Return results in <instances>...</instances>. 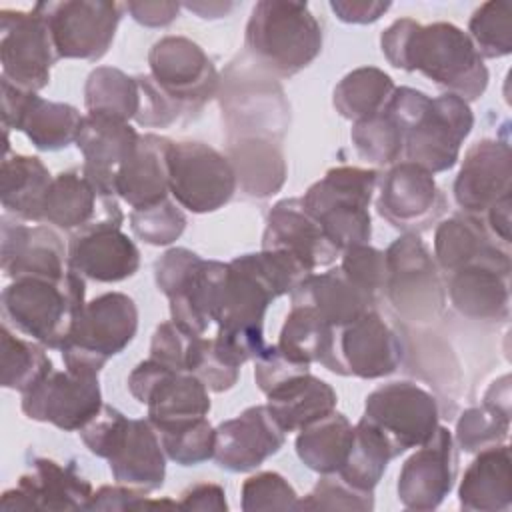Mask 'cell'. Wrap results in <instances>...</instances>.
<instances>
[{
  "label": "cell",
  "mask_w": 512,
  "mask_h": 512,
  "mask_svg": "<svg viewBox=\"0 0 512 512\" xmlns=\"http://www.w3.org/2000/svg\"><path fill=\"white\" fill-rule=\"evenodd\" d=\"M44 348L46 346L36 340H24L20 336H14L4 324L0 330L2 386L24 394L34 388L44 376H48L54 366Z\"/></svg>",
  "instance_id": "obj_43"
},
{
  "label": "cell",
  "mask_w": 512,
  "mask_h": 512,
  "mask_svg": "<svg viewBox=\"0 0 512 512\" xmlns=\"http://www.w3.org/2000/svg\"><path fill=\"white\" fill-rule=\"evenodd\" d=\"M58 58L100 60L116 34L124 4L110 0L38 2Z\"/></svg>",
  "instance_id": "obj_11"
},
{
  "label": "cell",
  "mask_w": 512,
  "mask_h": 512,
  "mask_svg": "<svg viewBox=\"0 0 512 512\" xmlns=\"http://www.w3.org/2000/svg\"><path fill=\"white\" fill-rule=\"evenodd\" d=\"M458 456L454 436L448 428L438 426L436 432L418 446V450L402 464L398 474V500L408 510H434L454 488Z\"/></svg>",
  "instance_id": "obj_18"
},
{
  "label": "cell",
  "mask_w": 512,
  "mask_h": 512,
  "mask_svg": "<svg viewBox=\"0 0 512 512\" xmlns=\"http://www.w3.org/2000/svg\"><path fill=\"white\" fill-rule=\"evenodd\" d=\"M268 410L284 432H300L336 410L338 396L322 378L306 372L266 394Z\"/></svg>",
  "instance_id": "obj_35"
},
{
  "label": "cell",
  "mask_w": 512,
  "mask_h": 512,
  "mask_svg": "<svg viewBox=\"0 0 512 512\" xmlns=\"http://www.w3.org/2000/svg\"><path fill=\"white\" fill-rule=\"evenodd\" d=\"M392 458H396V454L384 432L366 418H360L354 426V442L350 454L336 474L350 486L372 492L382 480Z\"/></svg>",
  "instance_id": "obj_41"
},
{
  "label": "cell",
  "mask_w": 512,
  "mask_h": 512,
  "mask_svg": "<svg viewBox=\"0 0 512 512\" xmlns=\"http://www.w3.org/2000/svg\"><path fill=\"white\" fill-rule=\"evenodd\" d=\"M286 432L266 404L250 406L216 426L214 460L230 472H250L284 446Z\"/></svg>",
  "instance_id": "obj_22"
},
{
  "label": "cell",
  "mask_w": 512,
  "mask_h": 512,
  "mask_svg": "<svg viewBox=\"0 0 512 512\" xmlns=\"http://www.w3.org/2000/svg\"><path fill=\"white\" fill-rule=\"evenodd\" d=\"M92 494V484L76 472L74 464L34 458L18 484L2 494L0 510H86Z\"/></svg>",
  "instance_id": "obj_19"
},
{
  "label": "cell",
  "mask_w": 512,
  "mask_h": 512,
  "mask_svg": "<svg viewBox=\"0 0 512 512\" xmlns=\"http://www.w3.org/2000/svg\"><path fill=\"white\" fill-rule=\"evenodd\" d=\"M86 510H148V496L126 484L102 486L92 494Z\"/></svg>",
  "instance_id": "obj_57"
},
{
  "label": "cell",
  "mask_w": 512,
  "mask_h": 512,
  "mask_svg": "<svg viewBox=\"0 0 512 512\" xmlns=\"http://www.w3.org/2000/svg\"><path fill=\"white\" fill-rule=\"evenodd\" d=\"M510 430V410L482 404L462 412L456 424V442L464 452H480L488 446L502 444Z\"/></svg>",
  "instance_id": "obj_46"
},
{
  "label": "cell",
  "mask_w": 512,
  "mask_h": 512,
  "mask_svg": "<svg viewBox=\"0 0 512 512\" xmlns=\"http://www.w3.org/2000/svg\"><path fill=\"white\" fill-rule=\"evenodd\" d=\"M168 188L176 204L194 212H216L238 188L228 156L204 142H172L168 150Z\"/></svg>",
  "instance_id": "obj_10"
},
{
  "label": "cell",
  "mask_w": 512,
  "mask_h": 512,
  "mask_svg": "<svg viewBox=\"0 0 512 512\" xmlns=\"http://www.w3.org/2000/svg\"><path fill=\"white\" fill-rule=\"evenodd\" d=\"M354 442V426L340 412L302 428L296 436V454L306 468L322 474H336L344 466Z\"/></svg>",
  "instance_id": "obj_39"
},
{
  "label": "cell",
  "mask_w": 512,
  "mask_h": 512,
  "mask_svg": "<svg viewBox=\"0 0 512 512\" xmlns=\"http://www.w3.org/2000/svg\"><path fill=\"white\" fill-rule=\"evenodd\" d=\"M384 110L404 132V154L428 172L450 170L474 126V114L466 100L454 94L430 98L426 92L394 88Z\"/></svg>",
  "instance_id": "obj_2"
},
{
  "label": "cell",
  "mask_w": 512,
  "mask_h": 512,
  "mask_svg": "<svg viewBox=\"0 0 512 512\" xmlns=\"http://www.w3.org/2000/svg\"><path fill=\"white\" fill-rule=\"evenodd\" d=\"M510 252H498L450 272L452 306L474 320H506L510 314Z\"/></svg>",
  "instance_id": "obj_24"
},
{
  "label": "cell",
  "mask_w": 512,
  "mask_h": 512,
  "mask_svg": "<svg viewBox=\"0 0 512 512\" xmlns=\"http://www.w3.org/2000/svg\"><path fill=\"white\" fill-rule=\"evenodd\" d=\"M130 228L136 238L150 246H168L182 236L186 216L178 204L166 198L146 208H134L130 212Z\"/></svg>",
  "instance_id": "obj_48"
},
{
  "label": "cell",
  "mask_w": 512,
  "mask_h": 512,
  "mask_svg": "<svg viewBox=\"0 0 512 512\" xmlns=\"http://www.w3.org/2000/svg\"><path fill=\"white\" fill-rule=\"evenodd\" d=\"M510 252L498 244L480 218L458 214L442 220L434 232V256L444 272H454L486 256Z\"/></svg>",
  "instance_id": "obj_38"
},
{
  "label": "cell",
  "mask_w": 512,
  "mask_h": 512,
  "mask_svg": "<svg viewBox=\"0 0 512 512\" xmlns=\"http://www.w3.org/2000/svg\"><path fill=\"white\" fill-rule=\"evenodd\" d=\"M58 60L44 16L32 10H0L2 78L18 88L38 92L50 82Z\"/></svg>",
  "instance_id": "obj_14"
},
{
  "label": "cell",
  "mask_w": 512,
  "mask_h": 512,
  "mask_svg": "<svg viewBox=\"0 0 512 512\" xmlns=\"http://www.w3.org/2000/svg\"><path fill=\"white\" fill-rule=\"evenodd\" d=\"M340 270L350 282L364 292L376 296L386 284V258L384 252L370 244H354L342 250Z\"/></svg>",
  "instance_id": "obj_52"
},
{
  "label": "cell",
  "mask_w": 512,
  "mask_h": 512,
  "mask_svg": "<svg viewBox=\"0 0 512 512\" xmlns=\"http://www.w3.org/2000/svg\"><path fill=\"white\" fill-rule=\"evenodd\" d=\"M138 308L122 292H106L86 302L60 348L64 366L98 374L136 336Z\"/></svg>",
  "instance_id": "obj_6"
},
{
  "label": "cell",
  "mask_w": 512,
  "mask_h": 512,
  "mask_svg": "<svg viewBox=\"0 0 512 512\" xmlns=\"http://www.w3.org/2000/svg\"><path fill=\"white\" fill-rule=\"evenodd\" d=\"M88 112H102L130 122L140 110L138 80L112 66H98L88 74L84 86Z\"/></svg>",
  "instance_id": "obj_42"
},
{
  "label": "cell",
  "mask_w": 512,
  "mask_h": 512,
  "mask_svg": "<svg viewBox=\"0 0 512 512\" xmlns=\"http://www.w3.org/2000/svg\"><path fill=\"white\" fill-rule=\"evenodd\" d=\"M378 176L372 168L336 166L304 192V208L340 252L354 244H368L372 234L368 208Z\"/></svg>",
  "instance_id": "obj_5"
},
{
  "label": "cell",
  "mask_w": 512,
  "mask_h": 512,
  "mask_svg": "<svg viewBox=\"0 0 512 512\" xmlns=\"http://www.w3.org/2000/svg\"><path fill=\"white\" fill-rule=\"evenodd\" d=\"M468 36L482 58H502L512 52V4L490 0L480 4L470 22Z\"/></svg>",
  "instance_id": "obj_45"
},
{
  "label": "cell",
  "mask_w": 512,
  "mask_h": 512,
  "mask_svg": "<svg viewBox=\"0 0 512 512\" xmlns=\"http://www.w3.org/2000/svg\"><path fill=\"white\" fill-rule=\"evenodd\" d=\"M52 180L38 156L6 154L0 166L2 208L18 220L44 222V200Z\"/></svg>",
  "instance_id": "obj_37"
},
{
  "label": "cell",
  "mask_w": 512,
  "mask_h": 512,
  "mask_svg": "<svg viewBox=\"0 0 512 512\" xmlns=\"http://www.w3.org/2000/svg\"><path fill=\"white\" fill-rule=\"evenodd\" d=\"M186 372L198 376L212 392H226L240 378V368L230 366L218 356L214 348V338H204L200 334L192 336Z\"/></svg>",
  "instance_id": "obj_51"
},
{
  "label": "cell",
  "mask_w": 512,
  "mask_h": 512,
  "mask_svg": "<svg viewBox=\"0 0 512 512\" xmlns=\"http://www.w3.org/2000/svg\"><path fill=\"white\" fill-rule=\"evenodd\" d=\"M384 432L396 456L424 444L438 428L436 398L414 382H388L366 396L364 416Z\"/></svg>",
  "instance_id": "obj_13"
},
{
  "label": "cell",
  "mask_w": 512,
  "mask_h": 512,
  "mask_svg": "<svg viewBox=\"0 0 512 512\" xmlns=\"http://www.w3.org/2000/svg\"><path fill=\"white\" fill-rule=\"evenodd\" d=\"M338 356L344 376L374 380L398 370L404 346L394 328L372 308L338 328Z\"/></svg>",
  "instance_id": "obj_23"
},
{
  "label": "cell",
  "mask_w": 512,
  "mask_h": 512,
  "mask_svg": "<svg viewBox=\"0 0 512 512\" xmlns=\"http://www.w3.org/2000/svg\"><path fill=\"white\" fill-rule=\"evenodd\" d=\"M128 390L148 406V420L156 432L182 428L210 412L208 388L198 376L172 370L154 358L142 360L130 372Z\"/></svg>",
  "instance_id": "obj_9"
},
{
  "label": "cell",
  "mask_w": 512,
  "mask_h": 512,
  "mask_svg": "<svg viewBox=\"0 0 512 512\" xmlns=\"http://www.w3.org/2000/svg\"><path fill=\"white\" fill-rule=\"evenodd\" d=\"M116 198L102 194L82 168H72L54 176L44 200V222L72 234L94 226H122L124 214Z\"/></svg>",
  "instance_id": "obj_20"
},
{
  "label": "cell",
  "mask_w": 512,
  "mask_h": 512,
  "mask_svg": "<svg viewBox=\"0 0 512 512\" xmlns=\"http://www.w3.org/2000/svg\"><path fill=\"white\" fill-rule=\"evenodd\" d=\"M254 362V380L264 394H268L270 390H274L276 386L284 384L294 376L310 372L308 364H300L286 358L276 344H268V348Z\"/></svg>",
  "instance_id": "obj_55"
},
{
  "label": "cell",
  "mask_w": 512,
  "mask_h": 512,
  "mask_svg": "<svg viewBox=\"0 0 512 512\" xmlns=\"http://www.w3.org/2000/svg\"><path fill=\"white\" fill-rule=\"evenodd\" d=\"M242 510H296L298 494L278 472H258L242 484Z\"/></svg>",
  "instance_id": "obj_50"
},
{
  "label": "cell",
  "mask_w": 512,
  "mask_h": 512,
  "mask_svg": "<svg viewBox=\"0 0 512 512\" xmlns=\"http://www.w3.org/2000/svg\"><path fill=\"white\" fill-rule=\"evenodd\" d=\"M178 508L182 510H228L224 488L218 484L202 482L196 486H190L180 494Z\"/></svg>",
  "instance_id": "obj_60"
},
{
  "label": "cell",
  "mask_w": 512,
  "mask_h": 512,
  "mask_svg": "<svg viewBox=\"0 0 512 512\" xmlns=\"http://www.w3.org/2000/svg\"><path fill=\"white\" fill-rule=\"evenodd\" d=\"M350 138L358 156L378 166L396 164L404 154V132L386 110L354 122Z\"/></svg>",
  "instance_id": "obj_44"
},
{
  "label": "cell",
  "mask_w": 512,
  "mask_h": 512,
  "mask_svg": "<svg viewBox=\"0 0 512 512\" xmlns=\"http://www.w3.org/2000/svg\"><path fill=\"white\" fill-rule=\"evenodd\" d=\"M192 336L196 334L182 330L172 320L158 324L150 344V358L166 364L172 370L186 372V360H188Z\"/></svg>",
  "instance_id": "obj_54"
},
{
  "label": "cell",
  "mask_w": 512,
  "mask_h": 512,
  "mask_svg": "<svg viewBox=\"0 0 512 512\" xmlns=\"http://www.w3.org/2000/svg\"><path fill=\"white\" fill-rule=\"evenodd\" d=\"M106 460L118 484L144 492H152L164 484L166 454L148 418H128L110 446Z\"/></svg>",
  "instance_id": "obj_29"
},
{
  "label": "cell",
  "mask_w": 512,
  "mask_h": 512,
  "mask_svg": "<svg viewBox=\"0 0 512 512\" xmlns=\"http://www.w3.org/2000/svg\"><path fill=\"white\" fill-rule=\"evenodd\" d=\"M178 2H164V0H152V2H126L124 10L130 12V16L148 28H160L168 26L180 12Z\"/></svg>",
  "instance_id": "obj_59"
},
{
  "label": "cell",
  "mask_w": 512,
  "mask_h": 512,
  "mask_svg": "<svg viewBox=\"0 0 512 512\" xmlns=\"http://www.w3.org/2000/svg\"><path fill=\"white\" fill-rule=\"evenodd\" d=\"M0 260L4 276L62 278L68 272V250L62 238L44 224L28 226L10 214L2 216Z\"/></svg>",
  "instance_id": "obj_25"
},
{
  "label": "cell",
  "mask_w": 512,
  "mask_h": 512,
  "mask_svg": "<svg viewBox=\"0 0 512 512\" xmlns=\"http://www.w3.org/2000/svg\"><path fill=\"white\" fill-rule=\"evenodd\" d=\"M390 2L378 0H332L330 8L346 24H370L388 12Z\"/></svg>",
  "instance_id": "obj_58"
},
{
  "label": "cell",
  "mask_w": 512,
  "mask_h": 512,
  "mask_svg": "<svg viewBox=\"0 0 512 512\" xmlns=\"http://www.w3.org/2000/svg\"><path fill=\"white\" fill-rule=\"evenodd\" d=\"M510 464V448L506 444L480 450L460 480V508L470 512H506L512 504Z\"/></svg>",
  "instance_id": "obj_32"
},
{
  "label": "cell",
  "mask_w": 512,
  "mask_h": 512,
  "mask_svg": "<svg viewBox=\"0 0 512 512\" xmlns=\"http://www.w3.org/2000/svg\"><path fill=\"white\" fill-rule=\"evenodd\" d=\"M228 160L236 172V184L248 198H268L286 180L284 154L276 140L248 136L228 140Z\"/></svg>",
  "instance_id": "obj_36"
},
{
  "label": "cell",
  "mask_w": 512,
  "mask_h": 512,
  "mask_svg": "<svg viewBox=\"0 0 512 512\" xmlns=\"http://www.w3.org/2000/svg\"><path fill=\"white\" fill-rule=\"evenodd\" d=\"M262 248L290 252L308 272L330 266L340 254L318 220L304 208L302 198H284L272 206L266 218Z\"/></svg>",
  "instance_id": "obj_26"
},
{
  "label": "cell",
  "mask_w": 512,
  "mask_h": 512,
  "mask_svg": "<svg viewBox=\"0 0 512 512\" xmlns=\"http://www.w3.org/2000/svg\"><path fill=\"white\" fill-rule=\"evenodd\" d=\"M386 296L396 314L410 324L434 322L446 304L438 268L418 234H402L388 250Z\"/></svg>",
  "instance_id": "obj_7"
},
{
  "label": "cell",
  "mask_w": 512,
  "mask_h": 512,
  "mask_svg": "<svg viewBox=\"0 0 512 512\" xmlns=\"http://www.w3.org/2000/svg\"><path fill=\"white\" fill-rule=\"evenodd\" d=\"M150 76L184 112L200 110L218 94L220 76L208 54L186 36H164L148 52Z\"/></svg>",
  "instance_id": "obj_12"
},
{
  "label": "cell",
  "mask_w": 512,
  "mask_h": 512,
  "mask_svg": "<svg viewBox=\"0 0 512 512\" xmlns=\"http://www.w3.org/2000/svg\"><path fill=\"white\" fill-rule=\"evenodd\" d=\"M2 86V124L6 130H18L28 136V140L38 150H62L76 142L84 116L78 108L52 102L36 92L14 86L12 82L0 78Z\"/></svg>",
  "instance_id": "obj_16"
},
{
  "label": "cell",
  "mask_w": 512,
  "mask_h": 512,
  "mask_svg": "<svg viewBox=\"0 0 512 512\" xmlns=\"http://www.w3.org/2000/svg\"><path fill=\"white\" fill-rule=\"evenodd\" d=\"M172 140L158 134H140L136 150L118 168L116 196L128 206L146 208L168 198V150Z\"/></svg>",
  "instance_id": "obj_30"
},
{
  "label": "cell",
  "mask_w": 512,
  "mask_h": 512,
  "mask_svg": "<svg viewBox=\"0 0 512 512\" xmlns=\"http://www.w3.org/2000/svg\"><path fill=\"white\" fill-rule=\"evenodd\" d=\"M510 206H512V196H504L496 204H492L488 212L480 218L488 234L504 248H510Z\"/></svg>",
  "instance_id": "obj_61"
},
{
  "label": "cell",
  "mask_w": 512,
  "mask_h": 512,
  "mask_svg": "<svg viewBox=\"0 0 512 512\" xmlns=\"http://www.w3.org/2000/svg\"><path fill=\"white\" fill-rule=\"evenodd\" d=\"M512 154L502 140L484 138L468 148L454 180V200L464 214L482 218L492 204L510 196Z\"/></svg>",
  "instance_id": "obj_21"
},
{
  "label": "cell",
  "mask_w": 512,
  "mask_h": 512,
  "mask_svg": "<svg viewBox=\"0 0 512 512\" xmlns=\"http://www.w3.org/2000/svg\"><path fill=\"white\" fill-rule=\"evenodd\" d=\"M68 270L96 282H122L136 274L140 252L120 226H94L72 234Z\"/></svg>",
  "instance_id": "obj_28"
},
{
  "label": "cell",
  "mask_w": 512,
  "mask_h": 512,
  "mask_svg": "<svg viewBox=\"0 0 512 512\" xmlns=\"http://www.w3.org/2000/svg\"><path fill=\"white\" fill-rule=\"evenodd\" d=\"M386 60L406 72H422L436 86L466 102L478 100L488 86V68L470 36L450 24H420L414 18L392 22L380 36Z\"/></svg>",
  "instance_id": "obj_1"
},
{
  "label": "cell",
  "mask_w": 512,
  "mask_h": 512,
  "mask_svg": "<svg viewBox=\"0 0 512 512\" xmlns=\"http://www.w3.org/2000/svg\"><path fill=\"white\" fill-rule=\"evenodd\" d=\"M376 208L390 226L418 234L442 214L444 194L432 172L406 160L382 176Z\"/></svg>",
  "instance_id": "obj_17"
},
{
  "label": "cell",
  "mask_w": 512,
  "mask_h": 512,
  "mask_svg": "<svg viewBox=\"0 0 512 512\" xmlns=\"http://www.w3.org/2000/svg\"><path fill=\"white\" fill-rule=\"evenodd\" d=\"M184 8H188V10H192V12H196L200 18H220V16H226L232 8H234V4H230V2H188V4H184Z\"/></svg>",
  "instance_id": "obj_62"
},
{
  "label": "cell",
  "mask_w": 512,
  "mask_h": 512,
  "mask_svg": "<svg viewBox=\"0 0 512 512\" xmlns=\"http://www.w3.org/2000/svg\"><path fill=\"white\" fill-rule=\"evenodd\" d=\"M392 78L374 66H362L348 72L334 88L332 104L336 112L352 122L372 118L384 110L392 92Z\"/></svg>",
  "instance_id": "obj_40"
},
{
  "label": "cell",
  "mask_w": 512,
  "mask_h": 512,
  "mask_svg": "<svg viewBox=\"0 0 512 512\" xmlns=\"http://www.w3.org/2000/svg\"><path fill=\"white\" fill-rule=\"evenodd\" d=\"M158 436L164 454L180 466H198L214 458L216 428H212L208 418H200L170 432H158Z\"/></svg>",
  "instance_id": "obj_47"
},
{
  "label": "cell",
  "mask_w": 512,
  "mask_h": 512,
  "mask_svg": "<svg viewBox=\"0 0 512 512\" xmlns=\"http://www.w3.org/2000/svg\"><path fill=\"white\" fill-rule=\"evenodd\" d=\"M138 140L140 134L126 120L102 112L84 116L76 146L84 156V174L102 194L116 196V172L132 156Z\"/></svg>",
  "instance_id": "obj_27"
},
{
  "label": "cell",
  "mask_w": 512,
  "mask_h": 512,
  "mask_svg": "<svg viewBox=\"0 0 512 512\" xmlns=\"http://www.w3.org/2000/svg\"><path fill=\"white\" fill-rule=\"evenodd\" d=\"M222 88V110L228 140L260 136L280 138L288 124V104L280 84L256 62L228 68Z\"/></svg>",
  "instance_id": "obj_8"
},
{
  "label": "cell",
  "mask_w": 512,
  "mask_h": 512,
  "mask_svg": "<svg viewBox=\"0 0 512 512\" xmlns=\"http://www.w3.org/2000/svg\"><path fill=\"white\" fill-rule=\"evenodd\" d=\"M84 296V278L72 270L62 278H16L2 290V312L18 332L60 350L86 304Z\"/></svg>",
  "instance_id": "obj_4"
},
{
  "label": "cell",
  "mask_w": 512,
  "mask_h": 512,
  "mask_svg": "<svg viewBox=\"0 0 512 512\" xmlns=\"http://www.w3.org/2000/svg\"><path fill=\"white\" fill-rule=\"evenodd\" d=\"M244 44L262 70L290 78L322 52V26L306 2L260 0L250 12Z\"/></svg>",
  "instance_id": "obj_3"
},
{
  "label": "cell",
  "mask_w": 512,
  "mask_h": 512,
  "mask_svg": "<svg viewBox=\"0 0 512 512\" xmlns=\"http://www.w3.org/2000/svg\"><path fill=\"white\" fill-rule=\"evenodd\" d=\"M200 262V256L188 248H170L154 264L158 290L168 298Z\"/></svg>",
  "instance_id": "obj_56"
},
{
  "label": "cell",
  "mask_w": 512,
  "mask_h": 512,
  "mask_svg": "<svg viewBox=\"0 0 512 512\" xmlns=\"http://www.w3.org/2000/svg\"><path fill=\"white\" fill-rule=\"evenodd\" d=\"M98 374L52 370L22 394V412L36 422L74 432L84 428L102 408Z\"/></svg>",
  "instance_id": "obj_15"
},
{
  "label": "cell",
  "mask_w": 512,
  "mask_h": 512,
  "mask_svg": "<svg viewBox=\"0 0 512 512\" xmlns=\"http://www.w3.org/2000/svg\"><path fill=\"white\" fill-rule=\"evenodd\" d=\"M140 86V110L136 114V122L148 128H166L182 116V110L172 102L152 80L150 74L136 76Z\"/></svg>",
  "instance_id": "obj_53"
},
{
  "label": "cell",
  "mask_w": 512,
  "mask_h": 512,
  "mask_svg": "<svg viewBox=\"0 0 512 512\" xmlns=\"http://www.w3.org/2000/svg\"><path fill=\"white\" fill-rule=\"evenodd\" d=\"M226 270L228 264L224 262L200 258L186 280L168 296L170 320L190 334L204 336L216 318Z\"/></svg>",
  "instance_id": "obj_34"
},
{
  "label": "cell",
  "mask_w": 512,
  "mask_h": 512,
  "mask_svg": "<svg viewBox=\"0 0 512 512\" xmlns=\"http://www.w3.org/2000/svg\"><path fill=\"white\" fill-rule=\"evenodd\" d=\"M292 306L308 304L336 328L354 322L364 312L372 310L376 296L364 292L338 268L314 274L310 272L292 292Z\"/></svg>",
  "instance_id": "obj_33"
},
{
  "label": "cell",
  "mask_w": 512,
  "mask_h": 512,
  "mask_svg": "<svg viewBox=\"0 0 512 512\" xmlns=\"http://www.w3.org/2000/svg\"><path fill=\"white\" fill-rule=\"evenodd\" d=\"M278 350L300 364H322L334 374L344 376L338 356V328L326 322L316 308L296 304L288 312L280 330Z\"/></svg>",
  "instance_id": "obj_31"
},
{
  "label": "cell",
  "mask_w": 512,
  "mask_h": 512,
  "mask_svg": "<svg viewBox=\"0 0 512 512\" xmlns=\"http://www.w3.org/2000/svg\"><path fill=\"white\" fill-rule=\"evenodd\" d=\"M372 492L358 490L338 474H322L312 492L298 498L296 510H372Z\"/></svg>",
  "instance_id": "obj_49"
}]
</instances>
